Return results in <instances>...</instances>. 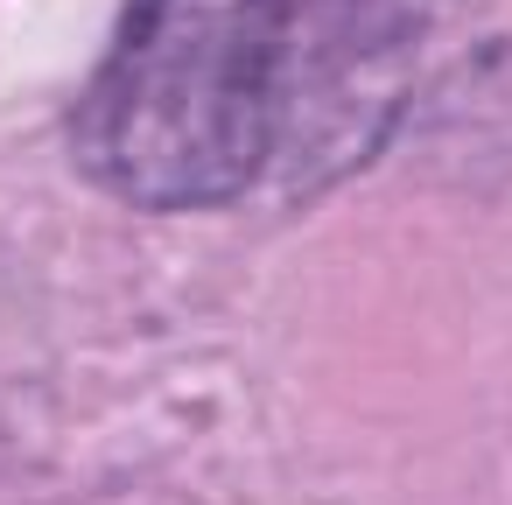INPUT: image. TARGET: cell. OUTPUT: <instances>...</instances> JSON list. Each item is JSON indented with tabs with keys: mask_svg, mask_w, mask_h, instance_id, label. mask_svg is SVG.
Returning <instances> with one entry per match:
<instances>
[{
	"mask_svg": "<svg viewBox=\"0 0 512 505\" xmlns=\"http://www.w3.org/2000/svg\"><path fill=\"white\" fill-rule=\"evenodd\" d=\"M302 0H127L71 106L78 169L141 211L246 197L281 155Z\"/></svg>",
	"mask_w": 512,
	"mask_h": 505,
	"instance_id": "obj_1",
	"label": "cell"
},
{
	"mask_svg": "<svg viewBox=\"0 0 512 505\" xmlns=\"http://www.w3.org/2000/svg\"><path fill=\"white\" fill-rule=\"evenodd\" d=\"M498 0H323L295 15L281 148L295 183H330L358 169L414 99L421 64Z\"/></svg>",
	"mask_w": 512,
	"mask_h": 505,
	"instance_id": "obj_2",
	"label": "cell"
}]
</instances>
